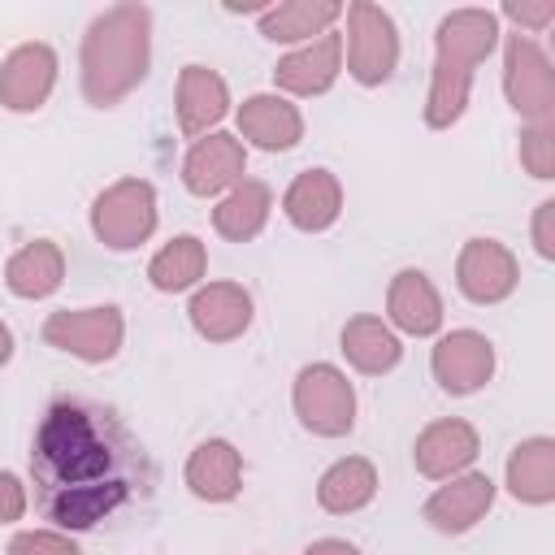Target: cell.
<instances>
[{"label":"cell","mask_w":555,"mask_h":555,"mask_svg":"<svg viewBox=\"0 0 555 555\" xmlns=\"http://www.w3.org/2000/svg\"><path fill=\"white\" fill-rule=\"evenodd\" d=\"M30 486L39 512L65 529L82 533L147 499L152 464L130 425L100 399L65 395L43 408L30 438Z\"/></svg>","instance_id":"1"},{"label":"cell","mask_w":555,"mask_h":555,"mask_svg":"<svg viewBox=\"0 0 555 555\" xmlns=\"http://www.w3.org/2000/svg\"><path fill=\"white\" fill-rule=\"evenodd\" d=\"M152 13L143 4L104 9L82 35V95L95 108H113L147 74Z\"/></svg>","instance_id":"2"},{"label":"cell","mask_w":555,"mask_h":555,"mask_svg":"<svg viewBox=\"0 0 555 555\" xmlns=\"http://www.w3.org/2000/svg\"><path fill=\"white\" fill-rule=\"evenodd\" d=\"M434 43H438V61H434L429 95H425V121L434 130H447L468 108L473 69L499 43V17L490 9H455L438 22Z\"/></svg>","instance_id":"3"},{"label":"cell","mask_w":555,"mask_h":555,"mask_svg":"<svg viewBox=\"0 0 555 555\" xmlns=\"http://www.w3.org/2000/svg\"><path fill=\"white\" fill-rule=\"evenodd\" d=\"M91 230L104 247L130 251L152 238L156 230V191L143 178H121L91 204Z\"/></svg>","instance_id":"4"},{"label":"cell","mask_w":555,"mask_h":555,"mask_svg":"<svg viewBox=\"0 0 555 555\" xmlns=\"http://www.w3.org/2000/svg\"><path fill=\"white\" fill-rule=\"evenodd\" d=\"M347 13V69L360 87H382L399 65V30L382 4L356 0Z\"/></svg>","instance_id":"5"},{"label":"cell","mask_w":555,"mask_h":555,"mask_svg":"<svg viewBox=\"0 0 555 555\" xmlns=\"http://www.w3.org/2000/svg\"><path fill=\"white\" fill-rule=\"evenodd\" d=\"M291 399L299 425L317 438H343L356 425V390L334 364H304Z\"/></svg>","instance_id":"6"},{"label":"cell","mask_w":555,"mask_h":555,"mask_svg":"<svg viewBox=\"0 0 555 555\" xmlns=\"http://www.w3.org/2000/svg\"><path fill=\"white\" fill-rule=\"evenodd\" d=\"M503 91L507 104L520 117H529V126L555 121V69L551 56L529 35H512L503 48Z\"/></svg>","instance_id":"7"},{"label":"cell","mask_w":555,"mask_h":555,"mask_svg":"<svg viewBox=\"0 0 555 555\" xmlns=\"http://www.w3.org/2000/svg\"><path fill=\"white\" fill-rule=\"evenodd\" d=\"M121 334H126V321L113 304L104 308H78V312H52L43 321V343L48 347H61L87 364H104L117 356L121 347Z\"/></svg>","instance_id":"8"},{"label":"cell","mask_w":555,"mask_h":555,"mask_svg":"<svg viewBox=\"0 0 555 555\" xmlns=\"http://www.w3.org/2000/svg\"><path fill=\"white\" fill-rule=\"evenodd\" d=\"M520 282V264L516 256L494 243V238H468L460 260H455V286L464 291V299L473 304H499L516 291Z\"/></svg>","instance_id":"9"},{"label":"cell","mask_w":555,"mask_h":555,"mask_svg":"<svg viewBox=\"0 0 555 555\" xmlns=\"http://www.w3.org/2000/svg\"><path fill=\"white\" fill-rule=\"evenodd\" d=\"M429 369H434V377L447 395H473L494 373V347L477 330H451V334L438 338V347L429 356Z\"/></svg>","instance_id":"10"},{"label":"cell","mask_w":555,"mask_h":555,"mask_svg":"<svg viewBox=\"0 0 555 555\" xmlns=\"http://www.w3.org/2000/svg\"><path fill=\"white\" fill-rule=\"evenodd\" d=\"M56 82V52L48 43H22L0 65V104L13 113H35Z\"/></svg>","instance_id":"11"},{"label":"cell","mask_w":555,"mask_h":555,"mask_svg":"<svg viewBox=\"0 0 555 555\" xmlns=\"http://www.w3.org/2000/svg\"><path fill=\"white\" fill-rule=\"evenodd\" d=\"M247 169V152L234 134L212 130L208 139H195V147L182 160V182L191 195H221L234 182H243Z\"/></svg>","instance_id":"12"},{"label":"cell","mask_w":555,"mask_h":555,"mask_svg":"<svg viewBox=\"0 0 555 555\" xmlns=\"http://www.w3.org/2000/svg\"><path fill=\"white\" fill-rule=\"evenodd\" d=\"M481 442H477V429L460 416H447V421H434L416 434V447H412V460L425 477L442 481V477H455L464 473L473 460H477Z\"/></svg>","instance_id":"13"},{"label":"cell","mask_w":555,"mask_h":555,"mask_svg":"<svg viewBox=\"0 0 555 555\" xmlns=\"http://www.w3.org/2000/svg\"><path fill=\"white\" fill-rule=\"evenodd\" d=\"M494 503V481L486 473H460L425 499V520L438 533H468Z\"/></svg>","instance_id":"14"},{"label":"cell","mask_w":555,"mask_h":555,"mask_svg":"<svg viewBox=\"0 0 555 555\" xmlns=\"http://www.w3.org/2000/svg\"><path fill=\"white\" fill-rule=\"evenodd\" d=\"M338 69H343V35L325 30L312 43H304L299 52L282 56L273 65V82L291 95H321V91L334 87Z\"/></svg>","instance_id":"15"},{"label":"cell","mask_w":555,"mask_h":555,"mask_svg":"<svg viewBox=\"0 0 555 555\" xmlns=\"http://www.w3.org/2000/svg\"><path fill=\"white\" fill-rule=\"evenodd\" d=\"M191 325L208 343H230L251 325V295L238 282H208L191 295Z\"/></svg>","instance_id":"16"},{"label":"cell","mask_w":555,"mask_h":555,"mask_svg":"<svg viewBox=\"0 0 555 555\" xmlns=\"http://www.w3.org/2000/svg\"><path fill=\"white\" fill-rule=\"evenodd\" d=\"M282 212H286V221H291L295 230H304V234L330 230V225L338 221V212H343V186H338V178H334L330 169H304V173L286 186Z\"/></svg>","instance_id":"17"},{"label":"cell","mask_w":555,"mask_h":555,"mask_svg":"<svg viewBox=\"0 0 555 555\" xmlns=\"http://www.w3.org/2000/svg\"><path fill=\"white\" fill-rule=\"evenodd\" d=\"M230 108L225 78L208 65H182L178 74V126L182 134H208Z\"/></svg>","instance_id":"18"},{"label":"cell","mask_w":555,"mask_h":555,"mask_svg":"<svg viewBox=\"0 0 555 555\" xmlns=\"http://www.w3.org/2000/svg\"><path fill=\"white\" fill-rule=\"evenodd\" d=\"M238 130L264 152H286L304 139V117L282 95H247L238 104Z\"/></svg>","instance_id":"19"},{"label":"cell","mask_w":555,"mask_h":555,"mask_svg":"<svg viewBox=\"0 0 555 555\" xmlns=\"http://www.w3.org/2000/svg\"><path fill=\"white\" fill-rule=\"evenodd\" d=\"M186 486L195 499L208 503H230L243 486V455L225 442V438H208L191 451L186 460Z\"/></svg>","instance_id":"20"},{"label":"cell","mask_w":555,"mask_h":555,"mask_svg":"<svg viewBox=\"0 0 555 555\" xmlns=\"http://www.w3.org/2000/svg\"><path fill=\"white\" fill-rule=\"evenodd\" d=\"M386 312L403 334H416V338L438 334V325H442V299L421 269L395 273V282L386 291Z\"/></svg>","instance_id":"21"},{"label":"cell","mask_w":555,"mask_h":555,"mask_svg":"<svg viewBox=\"0 0 555 555\" xmlns=\"http://www.w3.org/2000/svg\"><path fill=\"white\" fill-rule=\"evenodd\" d=\"M269 208H273L269 182L243 178V182H234V186L221 195V204L212 208V230H217L221 238H230V243H247V238H256V234L264 230Z\"/></svg>","instance_id":"22"},{"label":"cell","mask_w":555,"mask_h":555,"mask_svg":"<svg viewBox=\"0 0 555 555\" xmlns=\"http://www.w3.org/2000/svg\"><path fill=\"white\" fill-rule=\"evenodd\" d=\"M65 278V251L52 238H35L22 251L9 256L4 264V282L17 299H48Z\"/></svg>","instance_id":"23"},{"label":"cell","mask_w":555,"mask_h":555,"mask_svg":"<svg viewBox=\"0 0 555 555\" xmlns=\"http://www.w3.org/2000/svg\"><path fill=\"white\" fill-rule=\"evenodd\" d=\"M507 490L533 507L555 499V438H525L507 455Z\"/></svg>","instance_id":"24"},{"label":"cell","mask_w":555,"mask_h":555,"mask_svg":"<svg viewBox=\"0 0 555 555\" xmlns=\"http://www.w3.org/2000/svg\"><path fill=\"white\" fill-rule=\"evenodd\" d=\"M377 494V468L364 455H347L338 464H330L317 481V503L334 516H351L360 507H369Z\"/></svg>","instance_id":"25"},{"label":"cell","mask_w":555,"mask_h":555,"mask_svg":"<svg viewBox=\"0 0 555 555\" xmlns=\"http://www.w3.org/2000/svg\"><path fill=\"white\" fill-rule=\"evenodd\" d=\"M343 356H347L351 369L377 377V373H390L399 364L403 347H399L395 330L382 317H351L343 325Z\"/></svg>","instance_id":"26"},{"label":"cell","mask_w":555,"mask_h":555,"mask_svg":"<svg viewBox=\"0 0 555 555\" xmlns=\"http://www.w3.org/2000/svg\"><path fill=\"white\" fill-rule=\"evenodd\" d=\"M338 17H343L338 0H286V4L260 13V35L273 43H299V39L325 35Z\"/></svg>","instance_id":"27"},{"label":"cell","mask_w":555,"mask_h":555,"mask_svg":"<svg viewBox=\"0 0 555 555\" xmlns=\"http://www.w3.org/2000/svg\"><path fill=\"white\" fill-rule=\"evenodd\" d=\"M204 264H208L204 243H199L195 234H178V238H169V243L152 256L147 278H152L156 291L178 295V291H191V286L204 278Z\"/></svg>","instance_id":"28"},{"label":"cell","mask_w":555,"mask_h":555,"mask_svg":"<svg viewBox=\"0 0 555 555\" xmlns=\"http://www.w3.org/2000/svg\"><path fill=\"white\" fill-rule=\"evenodd\" d=\"M520 160L533 178H555V121L551 126H529L520 134Z\"/></svg>","instance_id":"29"},{"label":"cell","mask_w":555,"mask_h":555,"mask_svg":"<svg viewBox=\"0 0 555 555\" xmlns=\"http://www.w3.org/2000/svg\"><path fill=\"white\" fill-rule=\"evenodd\" d=\"M9 555H82V551L56 529H26L9 542Z\"/></svg>","instance_id":"30"},{"label":"cell","mask_w":555,"mask_h":555,"mask_svg":"<svg viewBox=\"0 0 555 555\" xmlns=\"http://www.w3.org/2000/svg\"><path fill=\"white\" fill-rule=\"evenodd\" d=\"M533 247L542 260H555V199H542L533 212Z\"/></svg>","instance_id":"31"},{"label":"cell","mask_w":555,"mask_h":555,"mask_svg":"<svg viewBox=\"0 0 555 555\" xmlns=\"http://www.w3.org/2000/svg\"><path fill=\"white\" fill-rule=\"evenodd\" d=\"M26 512V486L13 473H0V525L17 520Z\"/></svg>","instance_id":"32"},{"label":"cell","mask_w":555,"mask_h":555,"mask_svg":"<svg viewBox=\"0 0 555 555\" xmlns=\"http://www.w3.org/2000/svg\"><path fill=\"white\" fill-rule=\"evenodd\" d=\"M503 13H507L512 22H520V26H529V30H542V26L555 17V4H551V0H542V4H525V0L516 4V0H507Z\"/></svg>","instance_id":"33"},{"label":"cell","mask_w":555,"mask_h":555,"mask_svg":"<svg viewBox=\"0 0 555 555\" xmlns=\"http://www.w3.org/2000/svg\"><path fill=\"white\" fill-rule=\"evenodd\" d=\"M304 555H360L351 542H343V538H321V542H312Z\"/></svg>","instance_id":"34"},{"label":"cell","mask_w":555,"mask_h":555,"mask_svg":"<svg viewBox=\"0 0 555 555\" xmlns=\"http://www.w3.org/2000/svg\"><path fill=\"white\" fill-rule=\"evenodd\" d=\"M9 356H13V330L0 321V364H9Z\"/></svg>","instance_id":"35"}]
</instances>
